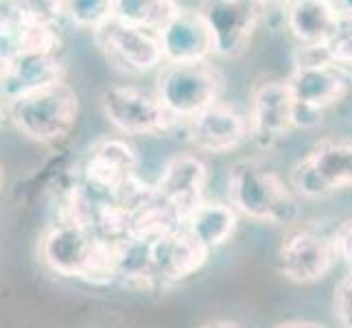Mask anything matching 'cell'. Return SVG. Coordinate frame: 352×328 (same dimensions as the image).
I'll use <instances>...</instances> for the list:
<instances>
[{
	"mask_svg": "<svg viewBox=\"0 0 352 328\" xmlns=\"http://www.w3.org/2000/svg\"><path fill=\"white\" fill-rule=\"evenodd\" d=\"M40 256L57 276L90 285H110L118 278L116 243L105 241L86 223L64 217L40 241Z\"/></svg>",
	"mask_w": 352,
	"mask_h": 328,
	"instance_id": "obj_1",
	"label": "cell"
},
{
	"mask_svg": "<svg viewBox=\"0 0 352 328\" xmlns=\"http://www.w3.org/2000/svg\"><path fill=\"white\" fill-rule=\"evenodd\" d=\"M228 197L236 212L261 223L294 228L300 219V199L283 177L256 157H243L230 166Z\"/></svg>",
	"mask_w": 352,
	"mask_h": 328,
	"instance_id": "obj_2",
	"label": "cell"
},
{
	"mask_svg": "<svg viewBox=\"0 0 352 328\" xmlns=\"http://www.w3.org/2000/svg\"><path fill=\"white\" fill-rule=\"evenodd\" d=\"M287 83L298 105V127L320 123V116L348 94V68L331 62L322 48H296Z\"/></svg>",
	"mask_w": 352,
	"mask_h": 328,
	"instance_id": "obj_3",
	"label": "cell"
},
{
	"mask_svg": "<svg viewBox=\"0 0 352 328\" xmlns=\"http://www.w3.org/2000/svg\"><path fill=\"white\" fill-rule=\"evenodd\" d=\"M5 105L9 123L24 138L48 147L64 142L75 131L81 109L77 92L66 81Z\"/></svg>",
	"mask_w": 352,
	"mask_h": 328,
	"instance_id": "obj_4",
	"label": "cell"
},
{
	"mask_svg": "<svg viewBox=\"0 0 352 328\" xmlns=\"http://www.w3.org/2000/svg\"><path fill=\"white\" fill-rule=\"evenodd\" d=\"M223 72L210 59L188 64H164L155 81V94L177 120H188L219 103Z\"/></svg>",
	"mask_w": 352,
	"mask_h": 328,
	"instance_id": "obj_5",
	"label": "cell"
},
{
	"mask_svg": "<svg viewBox=\"0 0 352 328\" xmlns=\"http://www.w3.org/2000/svg\"><path fill=\"white\" fill-rule=\"evenodd\" d=\"M339 259L335 232L315 223H296L278 248L276 267L280 276L296 285H311L329 276Z\"/></svg>",
	"mask_w": 352,
	"mask_h": 328,
	"instance_id": "obj_6",
	"label": "cell"
},
{
	"mask_svg": "<svg viewBox=\"0 0 352 328\" xmlns=\"http://www.w3.org/2000/svg\"><path fill=\"white\" fill-rule=\"evenodd\" d=\"M99 107L107 123L125 136H160L179 123L155 92L120 83L99 92Z\"/></svg>",
	"mask_w": 352,
	"mask_h": 328,
	"instance_id": "obj_7",
	"label": "cell"
},
{
	"mask_svg": "<svg viewBox=\"0 0 352 328\" xmlns=\"http://www.w3.org/2000/svg\"><path fill=\"white\" fill-rule=\"evenodd\" d=\"M352 186V140L326 138L302 157L291 171L298 197L324 199Z\"/></svg>",
	"mask_w": 352,
	"mask_h": 328,
	"instance_id": "obj_8",
	"label": "cell"
},
{
	"mask_svg": "<svg viewBox=\"0 0 352 328\" xmlns=\"http://www.w3.org/2000/svg\"><path fill=\"white\" fill-rule=\"evenodd\" d=\"M138 155L120 138H101L88 149L79 168V184L90 195L120 199L123 190L138 177Z\"/></svg>",
	"mask_w": 352,
	"mask_h": 328,
	"instance_id": "obj_9",
	"label": "cell"
},
{
	"mask_svg": "<svg viewBox=\"0 0 352 328\" xmlns=\"http://www.w3.org/2000/svg\"><path fill=\"white\" fill-rule=\"evenodd\" d=\"M250 131L261 149H274L298 127V105L287 79L265 77L250 92Z\"/></svg>",
	"mask_w": 352,
	"mask_h": 328,
	"instance_id": "obj_10",
	"label": "cell"
},
{
	"mask_svg": "<svg viewBox=\"0 0 352 328\" xmlns=\"http://www.w3.org/2000/svg\"><path fill=\"white\" fill-rule=\"evenodd\" d=\"M197 11L212 35L214 57L234 59L250 48L265 9L256 0H201Z\"/></svg>",
	"mask_w": 352,
	"mask_h": 328,
	"instance_id": "obj_11",
	"label": "cell"
},
{
	"mask_svg": "<svg viewBox=\"0 0 352 328\" xmlns=\"http://www.w3.org/2000/svg\"><path fill=\"white\" fill-rule=\"evenodd\" d=\"M92 35L107 62L129 75H144L164 62L157 33L129 27L112 18Z\"/></svg>",
	"mask_w": 352,
	"mask_h": 328,
	"instance_id": "obj_12",
	"label": "cell"
},
{
	"mask_svg": "<svg viewBox=\"0 0 352 328\" xmlns=\"http://www.w3.org/2000/svg\"><path fill=\"white\" fill-rule=\"evenodd\" d=\"M62 24L48 22L29 11L20 0H3L0 42L3 59L20 53H55L62 46Z\"/></svg>",
	"mask_w": 352,
	"mask_h": 328,
	"instance_id": "obj_13",
	"label": "cell"
},
{
	"mask_svg": "<svg viewBox=\"0 0 352 328\" xmlns=\"http://www.w3.org/2000/svg\"><path fill=\"white\" fill-rule=\"evenodd\" d=\"M186 133L192 147L214 155L232 153L252 138L250 118L239 112L234 105L223 101L190 118L186 123Z\"/></svg>",
	"mask_w": 352,
	"mask_h": 328,
	"instance_id": "obj_14",
	"label": "cell"
},
{
	"mask_svg": "<svg viewBox=\"0 0 352 328\" xmlns=\"http://www.w3.org/2000/svg\"><path fill=\"white\" fill-rule=\"evenodd\" d=\"M208 184V166L199 155L175 153L168 157L160 177L155 182V190L171 208L182 217V221L197 208L204 199V190Z\"/></svg>",
	"mask_w": 352,
	"mask_h": 328,
	"instance_id": "obj_15",
	"label": "cell"
},
{
	"mask_svg": "<svg viewBox=\"0 0 352 328\" xmlns=\"http://www.w3.org/2000/svg\"><path fill=\"white\" fill-rule=\"evenodd\" d=\"M64 64L55 53H20L3 59V101H16L20 96H29L53 88L64 81Z\"/></svg>",
	"mask_w": 352,
	"mask_h": 328,
	"instance_id": "obj_16",
	"label": "cell"
},
{
	"mask_svg": "<svg viewBox=\"0 0 352 328\" xmlns=\"http://www.w3.org/2000/svg\"><path fill=\"white\" fill-rule=\"evenodd\" d=\"M283 11L285 27L300 48L326 46L344 18L337 0H289Z\"/></svg>",
	"mask_w": 352,
	"mask_h": 328,
	"instance_id": "obj_17",
	"label": "cell"
},
{
	"mask_svg": "<svg viewBox=\"0 0 352 328\" xmlns=\"http://www.w3.org/2000/svg\"><path fill=\"white\" fill-rule=\"evenodd\" d=\"M151 274L155 283H177L195 276L208 261V250L184 228L149 243Z\"/></svg>",
	"mask_w": 352,
	"mask_h": 328,
	"instance_id": "obj_18",
	"label": "cell"
},
{
	"mask_svg": "<svg viewBox=\"0 0 352 328\" xmlns=\"http://www.w3.org/2000/svg\"><path fill=\"white\" fill-rule=\"evenodd\" d=\"M160 35L164 64L204 62L214 57L212 35L197 9H179V14L157 33Z\"/></svg>",
	"mask_w": 352,
	"mask_h": 328,
	"instance_id": "obj_19",
	"label": "cell"
},
{
	"mask_svg": "<svg viewBox=\"0 0 352 328\" xmlns=\"http://www.w3.org/2000/svg\"><path fill=\"white\" fill-rule=\"evenodd\" d=\"M239 223V212L232 204L223 201H201L195 210L184 219V230L212 252L234 237Z\"/></svg>",
	"mask_w": 352,
	"mask_h": 328,
	"instance_id": "obj_20",
	"label": "cell"
},
{
	"mask_svg": "<svg viewBox=\"0 0 352 328\" xmlns=\"http://www.w3.org/2000/svg\"><path fill=\"white\" fill-rule=\"evenodd\" d=\"M179 9L177 0H114L112 18L129 27L160 33Z\"/></svg>",
	"mask_w": 352,
	"mask_h": 328,
	"instance_id": "obj_21",
	"label": "cell"
},
{
	"mask_svg": "<svg viewBox=\"0 0 352 328\" xmlns=\"http://www.w3.org/2000/svg\"><path fill=\"white\" fill-rule=\"evenodd\" d=\"M114 0H66V18L79 29L96 31L112 20Z\"/></svg>",
	"mask_w": 352,
	"mask_h": 328,
	"instance_id": "obj_22",
	"label": "cell"
},
{
	"mask_svg": "<svg viewBox=\"0 0 352 328\" xmlns=\"http://www.w3.org/2000/svg\"><path fill=\"white\" fill-rule=\"evenodd\" d=\"M322 51L331 62L344 68H352V14H344L337 33L329 44L322 46Z\"/></svg>",
	"mask_w": 352,
	"mask_h": 328,
	"instance_id": "obj_23",
	"label": "cell"
},
{
	"mask_svg": "<svg viewBox=\"0 0 352 328\" xmlns=\"http://www.w3.org/2000/svg\"><path fill=\"white\" fill-rule=\"evenodd\" d=\"M335 315L344 328H352V270L335 289Z\"/></svg>",
	"mask_w": 352,
	"mask_h": 328,
	"instance_id": "obj_24",
	"label": "cell"
},
{
	"mask_svg": "<svg viewBox=\"0 0 352 328\" xmlns=\"http://www.w3.org/2000/svg\"><path fill=\"white\" fill-rule=\"evenodd\" d=\"M335 243H337L339 259H344L348 263V267L352 270V219H348V221L337 226Z\"/></svg>",
	"mask_w": 352,
	"mask_h": 328,
	"instance_id": "obj_25",
	"label": "cell"
},
{
	"mask_svg": "<svg viewBox=\"0 0 352 328\" xmlns=\"http://www.w3.org/2000/svg\"><path fill=\"white\" fill-rule=\"evenodd\" d=\"M276 328H326V326L315 324V322H285V324H278Z\"/></svg>",
	"mask_w": 352,
	"mask_h": 328,
	"instance_id": "obj_26",
	"label": "cell"
},
{
	"mask_svg": "<svg viewBox=\"0 0 352 328\" xmlns=\"http://www.w3.org/2000/svg\"><path fill=\"white\" fill-rule=\"evenodd\" d=\"M256 3H258L263 9H267V7H283V9H285V5L289 3V0H256Z\"/></svg>",
	"mask_w": 352,
	"mask_h": 328,
	"instance_id": "obj_27",
	"label": "cell"
},
{
	"mask_svg": "<svg viewBox=\"0 0 352 328\" xmlns=\"http://www.w3.org/2000/svg\"><path fill=\"white\" fill-rule=\"evenodd\" d=\"M201 328H239V326L230 324V322H208V324H204Z\"/></svg>",
	"mask_w": 352,
	"mask_h": 328,
	"instance_id": "obj_28",
	"label": "cell"
},
{
	"mask_svg": "<svg viewBox=\"0 0 352 328\" xmlns=\"http://www.w3.org/2000/svg\"><path fill=\"white\" fill-rule=\"evenodd\" d=\"M337 5L344 14H352V0H337Z\"/></svg>",
	"mask_w": 352,
	"mask_h": 328,
	"instance_id": "obj_29",
	"label": "cell"
}]
</instances>
